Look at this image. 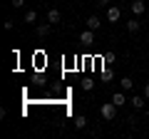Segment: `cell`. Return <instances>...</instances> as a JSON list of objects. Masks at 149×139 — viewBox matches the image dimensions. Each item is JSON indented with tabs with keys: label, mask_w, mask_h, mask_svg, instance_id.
Returning <instances> with one entry per match:
<instances>
[{
	"label": "cell",
	"mask_w": 149,
	"mask_h": 139,
	"mask_svg": "<svg viewBox=\"0 0 149 139\" xmlns=\"http://www.w3.org/2000/svg\"><path fill=\"white\" fill-rule=\"evenodd\" d=\"M129 8H132L134 17H142L144 13H147V3H144V0H134V3H129Z\"/></svg>",
	"instance_id": "cell-2"
},
{
	"label": "cell",
	"mask_w": 149,
	"mask_h": 139,
	"mask_svg": "<svg viewBox=\"0 0 149 139\" xmlns=\"http://www.w3.org/2000/svg\"><path fill=\"white\" fill-rule=\"evenodd\" d=\"M60 20H62V15H60V10H57V8H50V10H47V22H52V25H57Z\"/></svg>",
	"instance_id": "cell-7"
},
{
	"label": "cell",
	"mask_w": 149,
	"mask_h": 139,
	"mask_svg": "<svg viewBox=\"0 0 149 139\" xmlns=\"http://www.w3.org/2000/svg\"><path fill=\"white\" fill-rule=\"evenodd\" d=\"M139 30H142V22H139L137 17H132V20L127 22V32H132V35H137Z\"/></svg>",
	"instance_id": "cell-10"
},
{
	"label": "cell",
	"mask_w": 149,
	"mask_h": 139,
	"mask_svg": "<svg viewBox=\"0 0 149 139\" xmlns=\"http://www.w3.org/2000/svg\"><path fill=\"white\" fill-rule=\"evenodd\" d=\"M92 87H95V82H92V80H85V82H82V90H85V92H90Z\"/></svg>",
	"instance_id": "cell-14"
},
{
	"label": "cell",
	"mask_w": 149,
	"mask_h": 139,
	"mask_svg": "<svg viewBox=\"0 0 149 139\" xmlns=\"http://www.w3.org/2000/svg\"><path fill=\"white\" fill-rule=\"evenodd\" d=\"M85 25L90 27V30H100V27H102V20H100L97 15H90V17L85 20Z\"/></svg>",
	"instance_id": "cell-8"
},
{
	"label": "cell",
	"mask_w": 149,
	"mask_h": 139,
	"mask_svg": "<svg viewBox=\"0 0 149 139\" xmlns=\"http://www.w3.org/2000/svg\"><path fill=\"white\" fill-rule=\"evenodd\" d=\"M3 27H5V30H8V32H10V30H13V27H15V20H10V17H8V20H5V25H3Z\"/></svg>",
	"instance_id": "cell-16"
},
{
	"label": "cell",
	"mask_w": 149,
	"mask_h": 139,
	"mask_svg": "<svg viewBox=\"0 0 149 139\" xmlns=\"http://www.w3.org/2000/svg\"><path fill=\"white\" fill-rule=\"evenodd\" d=\"M117 104H114V102H104V104H102L100 107V114H102V119H104V122H112V119L117 117Z\"/></svg>",
	"instance_id": "cell-1"
},
{
	"label": "cell",
	"mask_w": 149,
	"mask_h": 139,
	"mask_svg": "<svg viewBox=\"0 0 149 139\" xmlns=\"http://www.w3.org/2000/svg\"><path fill=\"white\" fill-rule=\"evenodd\" d=\"M112 102H114L117 107H124V104H127V97H124V90L114 92V95H112Z\"/></svg>",
	"instance_id": "cell-9"
},
{
	"label": "cell",
	"mask_w": 149,
	"mask_h": 139,
	"mask_svg": "<svg viewBox=\"0 0 149 139\" xmlns=\"http://www.w3.org/2000/svg\"><path fill=\"white\" fill-rule=\"evenodd\" d=\"M25 22H27V25H35V22H37V10H27L25 13Z\"/></svg>",
	"instance_id": "cell-13"
},
{
	"label": "cell",
	"mask_w": 149,
	"mask_h": 139,
	"mask_svg": "<svg viewBox=\"0 0 149 139\" xmlns=\"http://www.w3.org/2000/svg\"><path fill=\"white\" fill-rule=\"evenodd\" d=\"M74 129H87V117L85 114H74Z\"/></svg>",
	"instance_id": "cell-11"
},
{
	"label": "cell",
	"mask_w": 149,
	"mask_h": 139,
	"mask_svg": "<svg viewBox=\"0 0 149 139\" xmlns=\"http://www.w3.org/2000/svg\"><path fill=\"white\" fill-rule=\"evenodd\" d=\"M80 42H82V45H92V42H95V30L87 27L85 32H80Z\"/></svg>",
	"instance_id": "cell-6"
},
{
	"label": "cell",
	"mask_w": 149,
	"mask_h": 139,
	"mask_svg": "<svg viewBox=\"0 0 149 139\" xmlns=\"http://www.w3.org/2000/svg\"><path fill=\"white\" fill-rule=\"evenodd\" d=\"M109 3H112V0H95L97 8H109Z\"/></svg>",
	"instance_id": "cell-15"
},
{
	"label": "cell",
	"mask_w": 149,
	"mask_h": 139,
	"mask_svg": "<svg viewBox=\"0 0 149 139\" xmlns=\"http://www.w3.org/2000/svg\"><path fill=\"white\" fill-rule=\"evenodd\" d=\"M129 104H132L134 109H144V107H147V97H144V95H134L132 99H129Z\"/></svg>",
	"instance_id": "cell-5"
},
{
	"label": "cell",
	"mask_w": 149,
	"mask_h": 139,
	"mask_svg": "<svg viewBox=\"0 0 149 139\" xmlns=\"http://www.w3.org/2000/svg\"><path fill=\"white\" fill-rule=\"evenodd\" d=\"M119 87H122L124 92H132L134 90V80L132 77H122V80H119Z\"/></svg>",
	"instance_id": "cell-12"
},
{
	"label": "cell",
	"mask_w": 149,
	"mask_h": 139,
	"mask_svg": "<svg viewBox=\"0 0 149 139\" xmlns=\"http://www.w3.org/2000/svg\"><path fill=\"white\" fill-rule=\"evenodd\" d=\"M142 95H144V97H147V99H149V82H147V85H144V90H142Z\"/></svg>",
	"instance_id": "cell-18"
},
{
	"label": "cell",
	"mask_w": 149,
	"mask_h": 139,
	"mask_svg": "<svg viewBox=\"0 0 149 139\" xmlns=\"http://www.w3.org/2000/svg\"><path fill=\"white\" fill-rule=\"evenodd\" d=\"M119 17H122V8H117V5L107 8V20L109 22H119Z\"/></svg>",
	"instance_id": "cell-3"
},
{
	"label": "cell",
	"mask_w": 149,
	"mask_h": 139,
	"mask_svg": "<svg viewBox=\"0 0 149 139\" xmlns=\"http://www.w3.org/2000/svg\"><path fill=\"white\" fill-rule=\"evenodd\" d=\"M52 22H40V25H37L35 27V32H37V38H47V35H50V32H52Z\"/></svg>",
	"instance_id": "cell-4"
},
{
	"label": "cell",
	"mask_w": 149,
	"mask_h": 139,
	"mask_svg": "<svg viewBox=\"0 0 149 139\" xmlns=\"http://www.w3.org/2000/svg\"><path fill=\"white\" fill-rule=\"evenodd\" d=\"M147 50H149V42H147Z\"/></svg>",
	"instance_id": "cell-19"
},
{
	"label": "cell",
	"mask_w": 149,
	"mask_h": 139,
	"mask_svg": "<svg viewBox=\"0 0 149 139\" xmlns=\"http://www.w3.org/2000/svg\"><path fill=\"white\" fill-rule=\"evenodd\" d=\"M10 3H13V8H22L25 5V0H10Z\"/></svg>",
	"instance_id": "cell-17"
}]
</instances>
